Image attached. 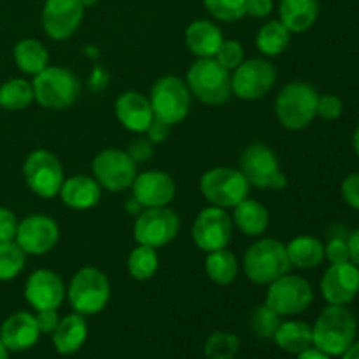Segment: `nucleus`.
Wrapping results in <instances>:
<instances>
[{"label":"nucleus","mask_w":359,"mask_h":359,"mask_svg":"<svg viewBox=\"0 0 359 359\" xmlns=\"http://www.w3.org/2000/svg\"><path fill=\"white\" fill-rule=\"evenodd\" d=\"M356 318L346 305H328L312 326V346L330 358L342 356L356 340Z\"/></svg>","instance_id":"f257e3e1"},{"label":"nucleus","mask_w":359,"mask_h":359,"mask_svg":"<svg viewBox=\"0 0 359 359\" xmlns=\"http://www.w3.org/2000/svg\"><path fill=\"white\" fill-rule=\"evenodd\" d=\"M319 93L304 81H293L279 91L276 100V114L286 130H304L318 116Z\"/></svg>","instance_id":"f03ea898"},{"label":"nucleus","mask_w":359,"mask_h":359,"mask_svg":"<svg viewBox=\"0 0 359 359\" xmlns=\"http://www.w3.org/2000/svg\"><path fill=\"white\" fill-rule=\"evenodd\" d=\"M34 97L41 107L62 111L76 104L81 95L79 77L63 67H46L32 81Z\"/></svg>","instance_id":"7ed1b4c3"},{"label":"nucleus","mask_w":359,"mask_h":359,"mask_svg":"<svg viewBox=\"0 0 359 359\" xmlns=\"http://www.w3.org/2000/svg\"><path fill=\"white\" fill-rule=\"evenodd\" d=\"M244 272L255 284H270L291 270L286 245L276 238L255 242L244 255Z\"/></svg>","instance_id":"20e7f679"},{"label":"nucleus","mask_w":359,"mask_h":359,"mask_svg":"<svg viewBox=\"0 0 359 359\" xmlns=\"http://www.w3.org/2000/svg\"><path fill=\"white\" fill-rule=\"evenodd\" d=\"M186 84L193 97L207 105H221L231 97V72L216 58H198L186 74Z\"/></svg>","instance_id":"39448f33"},{"label":"nucleus","mask_w":359,"mask_h":359,"mask_svg":"<svg viewBox=\"0 0 359 359\" xmlns=\"http://www.w3.org/2000/svg\"><path fill=\"white\" fill-rule=\"evenodd\" d=\"M69 302L81 316L98 314L105 309L111 298V283L102 270L84 266L69 284Z\"/></svg>","instance_id":"423d86ee"},{"label":"nucleus","mask_w":359,"mask_h":359,"mask_svg":"<svg viewBox=\"0 0 359 359\" xmlns=\"http://www.w3.org/2000/svg\"><path fill=\"white\" fill-rule=\"evenodd\" d=\"M151 107L154 118L168 126L179 125L191 109V91L186 81L175 76H163L151 88Z\"/></svg>","instance_id":"0eeeda50"},{"label":"nucleus","mask_w":359,"mask_h":359,"mask_svg":"<svg viewBox=\"0 0 359 359\" xmlns=\"http://www.w3.org/2000/svg\"><path fill=\"white\" fill-rule=\"evenodd\" d=\"M200 191L210 205L233 209L237 203L249 196V182L245 181L241 170L230 167H216L202 175Z\"/></svg>","instance_id":"6e6552de"},{"label":"nucleus","mask_w":359,"mask_h":359,"mask_svg":"<svg viewBox=\"0 0 359 359\" xmlns=\"http://www.w3.org/2000/svg\"><path fill=\"white\" fill-rule=\"evenodd\" d=\"M241 172L249 186L259 189H283L287 184L276 153L265 144H251L242 151Z\"/></svg>","instance_id":"1a4fd4ad"},{"label":"nucleus","mask_w":359,"mask_h":359,"mask_svg":"<svg viewBox=\"0 0 359 359\" xmlns=\"http://www.w3.org/2000/svg\"><path fill=\"white\" fill-rule=\"evenodd\" d=\"M23 175L28 188L46 200L55 198L65 181L60 160L46 149H35L28 154L23 165Z\"/></svg>","instance_id":"9d476101"},{"label":"nucleus","mask_w":359,"mask_h":359,"mask_svg":"<svg viewBox=\"0 0 359 359\" xmlns=\"http://www.w3.org/2000/svg\"><path fill=\"white\" fill-rule=\"evenodd\" d=\"M181 221L168 207H146L133 224V238L137 244L149 248H163L179 233Z\"/></svg>","instance_id":"9b49d317"},{"label":"nucleus","mask_w":359,"mask_h":359,"mask_svg":"<svg viewBox=\"0 0 359 359\" xmlns=\"http://www.w3.org/2000/svg\"><path fill=\"white\" fill-rule=\"evenodd\" d=\"M312 300L314 291L311 284L304 277L287 272L269 284L265 304L279 316H297L307 311Z\"/></svg>","instance_id":"f8f14e48"},{"label":"nucleus","mask_w":359,"mask_h":359,"mask_svg":"<svg viewBox=\"0 0 359 359\" xmlns=\"http://www.w3.org/2000/svg\"><path fill=\"white\" fill-rule=\"evenodd\" d=\"M91 170H93V177L97 179L98 184L112 193L132 188L137 177L135 161L130 158L126 151L116 149V147L100 151L95 156Z\"/></svg>","instance_id":"ddd939ff"},{"label":"nucleus","mask_w":359,"mask_h":359,"mask_svg":"<svg viewBox=\"0 0 359 359\" xmlns=\"http://www.w3.org/2000/svg\"><path fill=\"white\" fill-rule=\"evenodd\" d=\"M277 70L269 60H244L231 74V91L242 100H259L273 88Z\"/></svg>","instance_id":"4468645a"},{"label":"nucleus","mask_w":359,"mask_h":359,"mask_svg":"<svg viewBox=\"0 0 359 359\" xmlns=\"http://www.w3.org/2000/svg\"><path fill=\"white\" fill-rule=\"evenodd\" d=\"M233 221L221 207H207L193 223V241L202 251L210 252L224 249L231 241Z\"/></svg>","instance_id":"2eb2a0df"},{"label":"nucleus","mask_w":359,"mask_h":359,"mask_svg":"<svg viewBox=\"0 0 359 359\" xmlns=\"http://www.w3.org/2000/svg\"><path fill=\"white\" fill-rule=\"evenodd\" d=\"M60 238V228L53 217L44 214H32L18 224L14 242L25 255L42 256L51 251Z\"/></svg>","instance_id":"dca6fc26"},{"label":"nucleus","mask_w":359,"mask_h":359,"mask_svg":"<svg viewBox=\"0 0 359 359\" xmlns=\"http://www.w3.org/2000/svg\"><path fill=\"white\" fill-rule=\"evenodd\" d=\"M84 6L81 0H46L42 7V27L53 41H67L81 27Z\"/></svg>","instance_id":"f3484780"},{"label":"nucleus","mask_w":359,"mask_h":359,"mask_svg":"<svg viewBox=\"0 0 359 359\" xmlns=\"http://www.w3.org/2000/svg\"><path fill=\"white\" fill-rule=\"evenodd\" d=\"M321 293L330 305H349L359 294V266L351 262L330 265L321 279Z\"/></svg>","instance_id":"a211bd4d"},{"label":"nucleus","mask_w":359,"mask_h":359,"mask_svg":"<svg viewBox=\"0 0 359 359\" xmlns=\"http://www.w3.org/2000/svg\"><path fill=\"white\" fill-rule=\"evenodd\" d=\"M25 298L35 311H58L65 300V286L58 273L51 270H35L25 284Z\"/></svg>","instance_id":"6ab92c4d"},{"label":"nucleus","mask_w":359,"mask_h":359,"mask_svg":"<svg viewBox=\"0 0 359 359\" xmlns=\"http://www.w3.org/2000/svg\"><path fill=\"white\" fill-rule=\"evenodd\" d=\"M133 198L142 207H167L175 196V182L160 170L142 172L132 184Z\"/></svg>","instance_id":"aec40b11"},{"label":"nucleus","mask_w":359,"mask_h":359,"mask_svg":"<svg viewBox=\"0 0 359 359\" xmlns=\"http://www.w3.org/2000/svg\"><path fill=\"white\" fill-rule=\"evenodd\" d=\"M114 109L118 121L130 132L146 133L147 126L154 119L149 98L139 91H125L119 95Z\"/></svg>","instance_id":"412c9836"},{"label":"nucleus","mask_w":359,"mask_h":359,"mask_svg":"<svg viewBox=\"0 0 359 359\" xmlns=\"http://www.w3.org/2000/svg\"><path fill=\"white\" fill-rule=\"evenodd\" d=\"M39 335V326L35 321V316L28 314V312H16V314L9 316L4 321L2 328H0V340L7 351H27L37 344Z\"/></svg>","instance_id":"4be33fe9"},{"label":"nucleus","mask_w":359,"mask_h":359,"mask_svg":"<svg viewBox=\"0 0 359 359\" xmlns=\"http://www.w3.org/2000/svg\"><path fill=\"white\" fill-rule=\"evenodd\" d=\"M60 198L74 210L93 209L102 196V186L90 175H72L60 188Z\"/></svg>","instance_id":"5701e85b"},{"label":"nucleus","mask_w":359,"mask_h":359,"mask_svg":"<svg viewBox=\"0 0 359 359\" xmlns=\"http://www.w3.org/2000/svg\"><path fill=\"white\" fill-rule=\"evenodd\" d=\"M223 41L221 28L209 20H196L186 28V44L198 58H214Z\"/></svg>","instance_id":"b1692460"},{"label":"nucleus","mask_w":359,"mask_h":359,"mask_svg":"<svg viewBox=\"0 0 359 359\" xmlns=\"http://www.w3.org/2000/svg\"><path fill=\"white\" fill-rule=\"evenodd\" d=\"M280 23L291 34H304L319 16V0H280Z\"/></svg>","instance_id":"393cba45"},{"label":"nucleus","mask_w":359,"mask_h":359,"mask_svg":"<svg viewBox=\"0 0 359 359\" xmlns=\"http://www.w3.org/2000/svg\"><path fill=\"white\" fill-rule=\"evenodd\" d=\"M88 339V325L84 321V316L74 314L65 316L60 319L58 326L53 332V346L60 354H74L83 347Z\"/></svg>","instance_id":"a878e982"},{"label":"nucleus","mask_w":359,"mask_h":359,"mask_svg":"<svg viewBox=\"0 0 359 359\" xmlns=\"http://www.w3.org/2000/svg\"><path fill=\"white\" fill-rule=\"evenodd\" d=\"M231 221L241 233L248 235V237H259L269 230L270 214L263 203L248 196L233 207Z\"/></svg>","instance_id":"bb28decb"},{"label":"nucleus","mask_w":359,"mask_h":359,"mask_svg":"<svg viewBox=\"0 0 359 359\" xmlns=\"http://www.w3.org/2000/svg\"><path fill=\"white\" fill-rule=\"evenodd\" d=\"M287 258H290L291 266L309 270L316 269L325 259V245L319 238L312 235H300L294 237L290 244L286 245Z\"/></svg>","instance_id":"cd10ccee"},{"label":"nucleus","mask_w":359,"mask_h":359,"mask_svg":"<svg viewBox=\"0 0 359 359\" xmlns=\"http://www.w3.org/2000/svg\"><path fill=\"white\" fill-rule=\"evenodd\" d=\"M277 347L290 354H300L312 347V328L304 321L280 323L273 335Z\"/></svg>","instance_id":"c85d7f7f"},{"label":"nucleus","mask_w":359,"mask_h":359,"mask_svg":"<svg viewBox=\"0 0 359 359\" xmlns=\"http://www.w3.org/2000/svg\"><path fill=\"white\" fill-rule=\"evenodd\" d=\"M14 62L23 74L37 76L49 65V53L44 44L35 39H23L14 46Z\"/></svg>","instance_id":"c756f323"},{"label":"nucleus","mask_w":359,"mask_h":359,"mask_svg":"<svg viewBox=\"0 0 359 359\" xmlns=\"http://www.w3.org/2000/svg\"><path fill=\"white\" fill-rule=\"evenodd\" d=\"M205 272L212 283L219 286H228L237 279L238 273V262L233 252L224 249L207 252L205 258Z\"/></svg>","instance_id":"7c9ffc66"},{"label":"nucleus","mask_w":359,"mask_h":359,"mask_svg":"<svg viewBox=\"0 0 359 359\" xmlns=\"http://www.w3.org/2000/svg\"><path fill=\"white\" fill-rule=\"evenodd\" d=\"M290 42L291 32L277 20L263 25L256 35V48L265 56H279L290 46Z\"/></svg>","instance_id":"2f4dec72"},{"label":"nucleus","mask_w":359,"mask_h":359,"mask_svg":"<svg viewBox=\"0 0 359 359\" xmlns=\"http://www.w3.org/2000/svg\"><path fill=\"white\" fill-rule=\"evenodd\" d=\"M34 100V86L21 77L6 81L0 86V107L6 111H23V109L30 107Z\"/></svg>","instance_id":"473e14b6"},{"label":"nucleus","mask_w":359,"mask_h":359,"mask_svg":"<svg viewBox=\"0 0 359 359\" xmlns=\"http://www.w3.org/2000/svg\"><path fill=\"white\" fill-rule=\"evenodd\" d=\"M126 266H128V273L135 280H149L151 277H154V273L158 272V266H160L156 249L139 244L130 252Z\"/></svg>","instance_id":"72a5a7b5"},{"label":"nucleus","mask_w":359,"mask_h":359,"mask_svg":"<svg viewBox=\"0 0 359 359\" xmlns=\"http://www.w3.org/2000/svg\"><path fill=\"white\" fill-rule=\"evenodd\" d=\"M27 255L16 242H0V283L13 280L23 272Z\"/></svg>","instance_id":"f704fd0d"},{"label":"nucleus","mask_w":359,"mask_h":359,"mask_svg":"<svg viewBox=\"0 0 359 359\" xmlns=\"http://www.w3.org/2000/svg\"><path fill=\"white\" fill-rule=\"evenodd\" d=\"M238 349H241L238 337L228 332H216L207 339L203 353L205 359H235Z\"/></svg>","instance_id":"c9c22d12"},{"label":"nucleus","mask_w":359,"mask_h":359,"mask_svg":"<svg viewBox=\"0 0 359 359\" xmlns=\"http://www.w3.org/2000/svg\"><path fill=\"white\" fill-rule=\"evenodd\" d=\"M280 316L273 311L269 305H258V307L252 311L251 319H249V325H251L252 333H255L258 339H273L277 328L280 325Z\"/></svg>","instance_id":"e433bc0d"},{"label":"nucleus","mask_w":359,"mask_h":359,"mask_svg":"<svg viewBox=\"0 0 359 359\" xmlns=\"http://www.w3.org/2000/svg\"><path fill=\"white\" fill-rule=\"evenodd\" d=\"M248 0H203V6L219 21H238L245 16Z\"/></svg>","instance_id":"4c0bfd02"},{"label":"nucleus","mask_w":359,"mask_h":359,"mask_svg":"<svg viewBox=\"0 0 359 359\" xmlns=\"http://www.w3.org/2000/svg\"><path fill=\"white\" fill-rule=\"evenodd\" d=\"M216 62L226 70L233 72L242 62H244V48L237 41H223L216 53Z\"/></svg>","instance_id":"58836bf2"},{"label":"nucleus","mask_w":359,"mask_h":359,"mask_svg":"<svg viewBox=\"0 0 359 359\" xmlns=\"http://www.w3.org/2000/svg\"><path fill=\"white\" fill-rule=\"evenodd\" d=\"M344 102L337 95H319L318 116L326 121H335L342 116Z\"/></svg>","instance_id":"ea45409f"},{"label":"nucleus","mask_w":359,"mask_h":359,"mask_svg":"<svg viewBox=\"0 0 359 359\" xmlns=\"http://www.w3.org/2000/svg\"><path fill=\"white\" fill-rule=\"evenodd\" d=\"M325 258L328 259L332 265H340V263L351 262L347 238H342V237L330 238L328 244L325 245Z\"/></svg>","instance_id":"a19ab883"},{"label":"nucleus","mask_w":359,"mask_h":359,"mask_svg":"<svg viewBox=\"0 0 359 359\" xmlns=\"http://www.w3.org/2000/svg\"><path fill=\"white\" fill-rule=\"evenodd\" d=\"M18 221L16 214L13 210L0 207V242H13L18 233Z\"/></svg>","instance_id":"79ce46f5"},{"label":"nucleus","mask_w":359,"mask_h":359,"mask_svg":"<svg viewBox=\"0 0 359 359\" xmlns=\"http://www.w3.org/2000/svg\"><path fill=\"white\" fill-rule=\"evenodd\" d=\"M342 196L349 207L359 210V172L351 174L342 182Z\"/></svg>","instance_id":"37998d69"},{"label":"nucleus","mask_w":359,"mask_h":359,"mask_svg":"<svg viewBox=\"0 0 359 359\" xmlns=\"http://www.w3.org/2000/svg\"><path fill=\"white\" fill-rule=\"evenodd\" d=\"M35 321H37L39 326V332L41 333H51L56 330L58 326L60 318H58V312L53 311V309H46V311H37L35 314Z\"/></svg>","instance_id":"c03bdc74"},{"label":"nucleus","mask_w":359,"mask_h":359,"mask_svg":"<svg viewBox=\"0 0 359 359\" xmlns=\"http://www.w3.org/2000/svg\"><path fill=\"white\" fill-rule=\"evenodd\" d=\"M273 11V0H248L245 4V14L262 20L266 18Z\"/></svg>","instance_id":"a18cd8bd"},{"label":"nucleus","mask_w":359,"mask_h":359,"mask_svg":"<svg viewBox=\"0 0 359 359\" xmlns=\"http://www.w3.org/2000/svg\"><path fill=\"white\" fill-rule=\"evenodd\" d=\"M146 133L149 142H163V140L168 137V133H170V126H168L167 123L154 118L153 121H151V125L147 126Z\"/></svg>","instance_id":"49530a36"},{"label":"nucleus","mask_w":359,"mask_h":359,"mask_svg":"<svg viewBox=\"0 0 359 359\" xmlns=\"http://www.w3.org/2000/svg\"><path fill=\"white\" fill-rule=\"evenodd\" d=\"M126 153L137 163V161H146L153 154V147H151L149 140H135Z\"/></svg>","instance_id":"de8ad7c7"},{"label":"nucleus","mask_w":359,"mask_h":359,"mask_svg":"<svg viewBox=\"0 0 359 359\" xmlns=\"http://www.w3.org/2000/svg\"><path fill=\"white\" fill-rule=\"evenodd\" d=\"M347 245H349L351 263L359 266V228L354 230L353 233H349V237H347Z\"/></svg>","instance_id":"09e8293b"},{"label":"nucleus","mask_w":359,"mask_h":359,"mask_svg":"<svg viewBox=\"0 0 359 359\" xmlns=\"http://www.w3.org/2000/svg\"><path fill=\"white\" fill-rule=\"evenodd\" d=\"M297 359H332L328 356V354L321 353L319 349H316V347H309L307 351H304V353L298 354Z\"/></svg>","instance_id":"8fccbe9b"},{"label":"nucleus","mask_w":359,"mask_h":359,"mask_svg":"<svg viewBox=\"0 0 359 359\" xmlns=\"http://www.w3.org/2000/svg\"><path fill=\"white\" fill-rule=\"evenodd\" d=\"M342 359H359V340L351 344L349 349L342 354Z\"/></svg>","instance_id":"3c124183"},{"label":"nucleus","mask_w":359,"mask_h":359,"mask_svg":"<svg viewBox=\"0 0 359 359\" xmlns=\"http://www.w3.org/2000/svg\"><path fill=\"white\" fill-rule=\"evenodd\" d=\"M353 146H354V153H356V156L359 158V125H358L356 132H354V135H353Z\"/></svg>","instance_id":"603ef678"},{"label":"nucleus","mask_w":359,"mask_h":359,"mask_svg":"<svg viewBox=\"0 0 359 359\" xmlns=\"http://www.w3.org/2000/svg\"><path fill=\"white\" fill-rule=\"evenodd\" d=\"M9 351H7V347L4 346V342L2 340H0V359H7V356H9Z\"/></svg>","instance_id":"864d4df0"},{"label":"nucleus","mask_w":359,"mask_h":359,"mask_svg":"<svg viewBox=\"0 0 359 359\" xmlns=\"http://www.w3.org/2000/svg\"><path fill=\"white\" fill-rule=\"evenodd\" d=\"M98 2H100V0H81V4H83V6H84V9H86V7L97 6Z\"/></svg>","instance_id":"5fc2aeb1"},{"label":"nucleus","mask_w":359,"mask_h":359,"mask_svg":"<svg viewBox=\"0 0 359 359\" xmlns=\"http://www.w3.org/2000/svg\"><path fill=\"white\" fill-rule=\"evenodd\" d=\"M0 109H2V107H0Z\"/></svg>","instance_id":"6e6d98bb"}]
</instances>
